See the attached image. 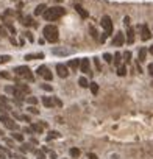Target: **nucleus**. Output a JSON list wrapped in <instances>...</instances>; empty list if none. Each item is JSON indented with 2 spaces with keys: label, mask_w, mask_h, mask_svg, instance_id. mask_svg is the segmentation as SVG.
Instances as JSON below:
<instances>
[{
  "label": "nucleus",
  "mask_w": 153,
  "mask_h": 159,
  "mask_svg": "<svg viewBox=\"0 0 153 159\" xmlns=\"http://www.w3.org/2000/svg\"><path fill=\"white\" fill-rule=\"evenodd\" d=\"M66 9L62 6H52V8H47L46 11H44V19L49 22H53V21H58V19H61L62 16H64Z\"/></svg>",
  "instance_id": "nucleus-1"
},
{
  "label": "nucleus",
  "mask_w": 153,
  "mask_h": 159,
  "mask_svg": "<svg viewBox=\"0 0 153 159\" xmlns=\"http://www.w3.org/2000/svg\"><path fill=\"white\" fill-rule=\"evenodd\" d=\"M42 34H44V39L49 41V42H56L58 41V28L55 25H46L42 30Z\"/></svg>",
  "instance_id": "nucleus-2"
},
{
  "label": "nucleus",
  "mask_w": 153,
  "mask_h": 159,
  "mask_svg": "<svg viewBox=\"0 0 153 159\" xmlns=\"http://www.w3.org/2000/svg\"><path fill=\"white\" fill-rule=\"evenodd\" d=\"M13 72L17 75V77H22L25 80H28V81H33V73L27 65H17V67H14Z\"/></svg>",
  "instance_id": "nucleus-3"
},
{
  "label": "nucleus",
  "mask_w": 153,
  "mask_h": 159,
  "mask_svg": "<svg viewBox=\"0 0 153 159\" xmlns=\"http://www.w3.org/2000/svg\"><path fill=\"white\" fill-rule=\"evenodd\" d=\"M0 122L6 126V128H10V129H13V131H16V129H19V126H17V123L13 120V119H10L5 112H0Z\"/></svg>",
  "instance_id": "nucleus-4"
},
{
  "label": "nucleus",
  "mask_w": 153,
  "mask_h": 159,
  "mask_svg": "<svg viewBox=\"0 0 153 159\" xmlns=\"http://www.w3.org/2000/svg\"><path fill=\"white\" fill-rule=\"evenodd\" d=\"M102 27H103L106 36H110L113 33V21H111L110 16H103L102 17Z\"/></svg>",
  "instance_id": "nucleus-5"
},
{
  "label": "nucleus",
  "mask_w": 153,
  "mask_h": 159,
  "mask_svg": "<svg viewBox=\"0 0 153 159\" xmlns=\"http://www.w3.org/2000/svg\"><path fill=\"white\" fill-rule=\"evenodd\" d=\"M36 73H38V75H41V77H44L47 81H52V80H53V75H52V72H50V70L46 67V65H41V67H38Z\"/></svg>",
  "instance_id": "nucleus-6"
},
{
  "label": "nucleus",
  "mask_w": 153,
  "mask_h": 159,
  "mask_svg": "<svg viewBox=\"0 0 153 159\" xmlns=\"http://www.w3.org/2000/svg\"><path fill=\"white\" fill-rule=\"evenodd\" d=\"M56 72H58V75L61 78H67L69 77V67L67 65H64V64H56Z\"/></svg>",
  "instance_id": "nucleus-7"
},
{
  "label": "nucleus",
  "mask_w": 153,
  "mask_h": 159,
  "mask_svg": "<svg viewBox=\"0 0 153 159\" xmlns=\"http://www.w3.org/2000/svg\"><path fill=\"white\" fill-rule=\"evenodd\" d=\"M80 70L83 73H91V62H89L88 58L80 59Z\"/></svg>",
  "instance_id": "nucleus-8"
},
{
  "label": "nucleus",
  "mask_w": 153,
  "mask_h": 159,
  "mask_svg": "<svg viewBox=\"0 0 153 159\" xmlns=\"http://www.w3.org/2000/svg\"><path fill=\"white\" fill-rule=\"evenodd\" d=\"M125 44V36H123V33H116V36H114V39H113V45L114 47H122Z\"/></svg>",
  "instance_id": "nucleus-9"
},
{
  "label": "nucleus",
  "mask_w": 153,
  "mask_h": 159,
  "mask_svg": "<svg viewBox=\"0 0 153 159\" xmlns=\"http://www.w3.org/2000/svg\"><path fill=\"white\" fill-rule=\"evenodd\" d=\"M141 37H142V41H148L150 37H151V33H150L148 27H147L145 24L141 27Z\"/></svg>",
  "instance_id": "nucleus-10"
},
{
  "label": "nucleus",
  "mask_w": 153,
  "mask_h": 159,
  "mask_svg": "<svg viewBox=\"0 0 153 159\" xmlns=\"http://www.w3.org/2000/svg\"><path fill=\"white\" fill-rule=\"evenodd\" d=\"M127 42L128 44H133L134 42V30H133L130 25L127 27Z\"/></svg>",
  "instance_id": "nucleus-11"
},
{
  "label": "nucleus",
  "mask_w": 153,
  "mask_h": 159,
  "mask_svg": "<svg viewBox=\"0 0 153 159\" xmlns=\"http://www.w3.org/2000/svg\"><path fill=\"white\" fill-rule=\"evenodd\" d=\"M147 49H145V47H141V49H139V53H138V61L139 62H144V61H145V56H147Z\"/></svg>",
  "instance_id": "nucleus-12"
},
{
  "label": "nucleus",
  "mask_w": 153,
  "mask_h": 159,
  "mask_svg": "<svg viewBox=\"0 0 153 159\" xmlns=\"http://www.w3.org/2000/svg\"><path fill=\"white\" fill-rule=\"evenodd\" d=\"M42 58H44V53H28V55H25V59H28V61L42 59Z\"/></svg>",
  "instance_id": "nucleus-13"
},
{
  "label": "nucleus",
  "mask_w": 153,
  "mask_h": 159,
  "mask_svg": "<svg viewBox=\"0 0 153 159\" xmlns=\"http://www.w3.org/2000/svg\"><path fill=\"white\" fill-rule=\"evenodd\" d=\"M75 9H77V13L80 14V17H81V19H86V17L89 16V13L86 11V9H84L81 5H75Z\"/></svg>",
  "instance_id": "nucleus-14"
},
{
  "label": "nucleus",
  "mask_w": 153,
  "mask_h": 159,
  "mask_svg": "<svg viewBox=\"0 0 153 159\" xmlns=\"http://www.w3.org/2000/svg\"><path fill=\"white\" fill-rule=\"evenodd\" d=\"M67 67H69V69H72V70L80 69V61H78V59H70V61L67 62Z\"/></svg>",
  "instance_id": "nucleus-15"
},
{
  "label": "nucleus",
  "mask_w": 153,
  "mask_h": 159,
  "mask_svg": "<svg viewBox=\"0 0 153 159\" xmlns=\"http://www.w3.org/2000/svg\"><path fill=\"white\" fill-rule=\"evenodd\" d=\"M47 9V6L44 5V3H41V5H38L34 8V16H41V14H44V11Z\"/></svg>",
  "instance_id": "nucleus-16"
},
{
  "label": "nucleus",
  "mask_w": 153,
  "mask_h": 159,
  "mask_svg": "<svg viewBox=\"0 0 153 159\" xmlns=\"http://www.w3.org/2000/svg\"><path fill=\"white\" fill-rule=\"evenodd\" d=\"M31 129H33V133H38V134H41L42 133V125L41 123H31V126H30Z\"/></svg>",
  "instance_id": "nucleus-17"
},
{
  "label": "nucleus",
  "mask_w": 153,
  "mask_h": 159,
  "mask_svg": "<svg viewBox=\"0 0 153 159\" xmlns=\"http://www.w3.org/2000/svg\"><path fill=\"white\" fill-rule=\"evenodd\" d=\"M42 105L46 108H52L53 106V100L50 97H42Z\"/></svg>",
  "instance_id": "nucleus-18"
},
{
  "label": "nucleus",
  "mask_w": 153,
  "mask_h": 159,
  "mask_svg": "<svg viewBox=\"0 0 153 159\" xmlns=\"http://www.w3.org/2000/svg\"><path fill=\"white\" fill-rule=\"evenodd\" d=\"M89 87H91L92 95H97V94H98V84L97 83H89Z\"/></svg>",
  "instance_id": "nucleus-19"
},
{
  "label": "nucleus",
  "mask_w": 153,
  "mask_h": 159,
  "mask_svg": "<svg viewBox=\"0 0 153 159\" xmlns=\"http://www.w3.org/2000/svg\"><path fill=\"white\" fill-rule=\"evenodd\" d=\"M16 87H17V89H21V91L25 94V95H27V94H30V87L27 86V84H17Z\"/></svg>",
  "instance_id": "nucleus-20"
},
{
  "label": "nucleus",
  "mask_w": 153,
  "mask_h": 159,
  "mask_svg": "<svg viewBox=\"0 0 153 159\" xmlns=\"http://www.w3.org/2000/svg\"><path fill=\"white\" fill-rule=\"evenodd\" d=\"M117 75L119 77H125V75H127V67H125V65H119L117 67Z\"/></svg>",
  "instance_id": "nucleus-21"
},
{
  "label": "nucleus",
  "mask_w": 153,
  "mask_h": 159,
  "mask_svg": "<svg viewBox=\"0 0 153 159\" xmlns=\"http://www.w3.org/2000/svg\"><path fill=\"white\" fill-rule=\"evenodd\" d=\"M120 62H122V55L120 53H116L114 55V65H117V67H119Z\"/></svg>",
  "instance_id": "nucleus-22"
},
{
  "label": "nucleus",
  "mask_w": 153,
  "mask_h": 159,
  "mask_svg": "<svg viewBox=\"0 0 153 159\" xmlns=\"http://www.w3.org/2000/svg\"><path fill=\"white\" fill-rule=\"evenodd\" d=\"M10 61H11L10 55H2L0 56V64H5V62H10Z\"/></svg>",
  "instance_id": "nucleus-23"
},
{
  "label": "nucleus",
  "mask_w": 153,
  "mask_h": 159,
  "mask_svg": "<svg viewBox=\"0 0 153 159\" xmlns=\"http://www.w3.org/2000/svg\"><path fill=\"white\" fill-rule=\"evenodd\" d=\"M25 101L27 103H28V105H36V103H38V98H36V97H25Z\"/></svg>",
  "instance_id": "nucleus-24"
},
{
  "label": "nucleus",
  "mask_w": 153,
  "mask_h": 159,
  "mask_svg": "<svg viewBox=\"0 0 153 159\" xmlns=\"http://www.w3.org/2000/svg\"><path fill=\"white\" fill-rule=\"evenodd\" d=\"M78 83H80V86H81V87H89V81H88L84 77L80 78V80H78Z\"/></svg>",
  "instance_id": "nucleus-25"
},
{
  "label": "nucleus",
  "mask_w": 153,
  "mask_h": 159,
  "mask_svg": "<svg viewBox=\"0 0 153 159\" xmlns=\"http://www.w3.org/2000/svg\"><path fill=\"white\" fill-rule=\"evenodd\" d=\"M11 136H13V139L17 140V142H24V136H22L21 133H13Z\"/></svg>",
  "instance_id": "nucleus-26"
},
{
  "label": "nucleus",
  "mask_w": 153,
  "mask_h": 159,
  "mask_svg": "<svg viewBox=\"0 0 153 159\" xmlns=\"http://www.w3.org/2000/svg\"><path fill=\"white\" fill-rule=\"evenodd\" d=\"M69 153H70L72 157H78V156H80V150H78V148H70Z\"/></svg>",
  "instance_id": "nucleus-27"
},
{
  "label": "nucleus",
  "mask_w": 153,
  "mask_h": 159,
  "mask_svg": "<svg viewBox=\"0 0 153 159\" xmlns=\"http://www.w3.org/2000/svg\"><path fill=\"white\" fill-rule=\"evenodd\" d=\"M5 25H6L8 30H10V33H11V34H16V28H14V25H11L10 22H5Z\"/></svg>",
  "instance_id": "nucleus-28"
},
{
  "label": "nucleus",
  "mask_w": 153,
  "mask_h": 159,
  "mask_svg": "<svg viewBox=\"0 0 153 159\" xmlns=\"http://www.w3.org/2000/svg\"><path fill=\"white\" fill-rule=\"evenodd\" d=\"M61 134L58 133V131H50V133H49V139H58Z\"/></svg>",
  "instance_id": "nucleus-29"
},
{
  "label": "nucleus",
  "mask_w": 153,
  "mask_h": 159,
  "mask_svg": "<svg viewBox=\"0 0 153 159\" xmlns=\"http://www.w3.org/2000/svg\"><path fill=\"white\" fill-rule=\"evenodd\" d=\"M14 119H19V120H24V122H30V117H28V116H19V114H14Z\"/></svg>",
  "instance_id": "nucleus-30"
},
{
  "label": "nucleus",
  "mask_w": 153,
  "mask_h": 159,
  "mask_svg": "<svg viewBox=\"0 0 153 159\" xmlns=\"http://www.w3.org/2000/svg\"><path fill=\"white\" fill-rule=\"evenodd\" d=\"M52 100H53V105H56L58 108H61V106H62V101H61L58 97H52Z\"/></svg>",
  "instance_id": "nucleus-31"
},
{
  "label": "nucleus",
  "mask_w": 153,
  "mask_h": 159,
  "mask_svg": "<svg viewBox=\"0 0 153 159\" xmlns=\"http://www.w3.org/2000/svg\"><path fill=\"white\" fill-rule=\"evenodd\" d=\"M103 58H105V61H106V62H113V59H114L111 53H105V55H103Z\"/></svg>",
  "instance_id": "nucleus-32"
},
{
  "label": "nucleus",
  "mask_w": 153,
  "mask_h": 159,
  "mask_svg": "<svg viewBox=\"0 0 153 159\" xmlns=\"http://www.w3.org/2000/svg\"><path fill=\"white\" fill-rule=\"evenodd\" d=\"M27 111H28V112H31V114H39V111L38 109H36L33 105H30L28 108H27Z\"/></svg>",
  "instance_id": "nucleus-33"
},
{
  "label": "nucleus",
  "mask_w": 153,
  "mask_h": 159,
  "mask_svg": "<svg viewBox=\"0 0 153 159\" xmlns=\"http://www.w3.org/2000/svg\"><path fill=\"white\" fill-rule=\"evenodd\" d=\"M24 34H25V37H27V39H28L30 42H33V41H34V39H33V34H31L30 31H25Z\"/></svg>",
  "instance_id": "nucleus-34"
},
{
  "label": "nucleus",
  "mask_w": 153,
  "mask_h": 159,
  "mask_svg": "<svg viewBox=\"0 0 153 159\" xmlns=\"http://www.w3.org/2000/svg\"><path fill=\"white\" fill-rule=\"evenodd\" d=\"M123 58H125V61H127V62H130V59H131V53H130V52H125V53H123Z\"/></svg>",
  "instance_id": "nucleus-35"
},
{
  "label": "nucleus",
  "mask_w": 153,
  "mask_h": 159,
  "mask_svg": "<svg viewBox=\"0 0 153 159\" xmlns=\"http://www.w3.org/2000/svg\"><path fill=\"white\" fill-rule=\"evenodd\" d=\"M0 78H11V75L10 73H8V72H0Z\"/></svg>",
  "instance_id": "nucleus-36"
},
{
  "label": "nucleus",
  "mask_w": 153,
  "mask_h": 159,
  "mask_svg": "<svg viewBox=\"0 0 153 159\" xmlns=\"http://www.w3.org/2000/svg\"><path fill=\"white\" fill-rule=\"evenodd\" d=\"M0 36H2V37H5V36H8V33H6V30H5V28H3L2 25H0Z\"/></svg>",
  "instance_id": "nucleus-37"
},
{
  "label": "nucleus",
  "mask_w": 153,
  "mask_h": 159,
  "mask_svg": "<svg viewBox=\"0 0 153 159\" xmlns=\"http://www.w3.org/2000/svg\"><path fill=\"white\" fill-rule=\"evenodd\" d=\"M89 31H91V36H92V37H97V31H95V28H94V27L89 28Z\"/></svg>",
  "instance_id": "nucleus-38"
},
{
  "label": "nucleus",
  "mask_w": 153,
  "mask_h": 159,
  "mask_svg": "<svg viewBox=\"0 0 153 159\" xmlns=\"http://www.w3.org/2000/svg\"><path fill=\"white\" fill-rule=\"evenodd\" d=\"M41 89H44V91H52V86H49V84H41Z\"/></svg>",
  "instance_id": "nucleus-39"
},
{
  "label": "nucleus",
  "mask_w": 153,
  "mask_h": 159,
  "mask_svg": "<svg viewBox=\"0 0 153 159\" xmlns=\"http://www.w3.org/2000/svg\"><path fill=\"white\" fill-rule=\"evenodd\" d=\"M94 62H95V67H97V70H100V62H98V58H94Z\"/></svg>",
  "instance_id": "nucleus-40"
},
{
  "label": "nucleus",
  "mask_w": 153,
  "mask_h": 159,
  "mask_svg": "<svg viewBox=\"0 0 153 159\" xmlns=\"http://www.w3.org/2000/svg\"><path fill=\"white\" fill-rule=\"evenodd\" d=\"M123 24H125V27H128V25H130V17H128V16L123 19Z\"/></svg>",
  "instance_id": "nucleus-41"
},
{
  "label": "nucleus",
  "mask_w": 153,
  "mask_h": 159,
  "mask_svg": "<svg viewBox=\"0 0 153 159\" xmlns=\"http://www.w3.org/2000/svg\"><path fill=\"white\" fill-rule=\"evenodd\" d=\"M88 157H89V159H98V157H97V154H94V153H89V154H88Z\"/></svg>",
  "instance_id": "nucleus-42"
},
{
  "label": "nucleus",
  "mask_w": 153,
  "mask_h": 159,
  "mask_svg": "<svg viewBox=\"0 0 153 159\" xmlns=\"http://www.w3.org/2000/svg\"><path fill=\"white\" fill-rule=\"evenodd\" d=\"M24 131H25L27 134H33V129H31V128H25Z\"/></svg>",
  "instance_id": "nucleus-43"
},
{
  "label": "nucleus",
  "mask_w": 153,
  "mask_h": 159,
  "mask_svg": "<svg viewBox=\"0 0 153 159\" xmlns=\"http://www.w3.org/2000/svg\"><path fill=\"white\" fill-rule=\"evenodd\" d=\"M148 73L153 77V64H150V65H148Z\"/></svg>",
  "instance_id": "nucleus-44"
},
{
  "label": "nucleus",
  "mask_w": 153,
  "mask_h": 159,
  "mask_svg": "<svg viewBox=\"0 0 153 159\" xmlns=\"http://www.w3.org/2000/svg\"><path fill=\"white\" fill-rule=\"evenodd\" d=\"M50 159H56V153H53V151H50Z\"/></svg>",
  "instance_id": "nucleus-45"
},
{
  "label": "nucleus",
  "mask_w": 153,
  "mask_h": 159,
  "mask_svg": "<svg viewBox=\"0 0 153 159\" xmlns=\"http://www.w3.org/2000/svg\"><path fill=\"white\" fill-rule=\"evenodd\" d=\"M148 52H150V53H151V55H153V45H151V47H150V50H148Z\"/></svg>",
  "instance_id": "nucleus-46"
},
{
  "label": "nucleus",
  "mask_w": 153,
  "mask_h": 159,
  "mask_svg": "<svg viewBox=\"0 0 153 159\" xmlns=\"http://www.w3.org/2000/svg\"><path fill=\"white\" fill-rule=\"evenodd\" d=\"M55 2H62V0H55Z\"/></svg>",
  "instance_id": "nucleus-47"
},
{
  "label": "nucleus",
  "mask_w": 153,
  "mask_h": 159,
  "mask_svg": "<svg viewBox=\"0 0 153 159\" xmlns=\"http://www.w3.org/2000/svg\"><path fill=\"white\" fill-rule=\"evenodd\" d=\"M39 159H44V156H41V157H39Z\"/></svg>",
  "instance_id": "nucleus-48"
},
{
  "label": "nucleus",
  "mask_w": 153,
  "mask_h": 159,
  "mask_svg": "<svg viewBox=\"0 0 153 159\" xmlns=\"http://www.w3.org/2000/svg\"><path fill=\"white\" fill-rule=\"evenodd\" d=\"M13 2H16V0H13Z\"/></svg>",
  "instance_id": "nucleus-49"
}]
</instances>
